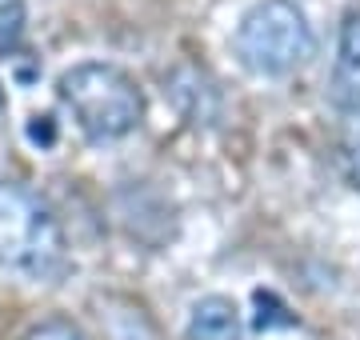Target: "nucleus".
<instances>
[{
    "instance_id": "7ed1b4c3",
    "label": "nucleus",
    "mask_w": 360,
    "mask_h": 340,
    "mask_svg": "<svg viewBox=\"0 0 360 340\" xmlns=\"http://www.w3.org/2000/svg\"><path fill=\"white\" fill-rule=\"evenodd\" d=\"M316 53L309 16L292 0H260L236 28V56L257 77H288Z\"/></svg>"
},
{
    "instance_id": "0eeeda50",
    "label": "nucleus",
    "mask_w": 360,
    "mask_h": 340,
    "mask_svg": "<svg viewBox=\"0 0 360 340\" xmlns=\"http://www.w3.org/2000/svg\"><path fill=\"white\" fill-rule=\"evenodd\" d=\"M25 37V0H0V53L13 56Z\"/></svg>"
},
{
    "instance_id": "1a4fd4ad",
    "label": "nucleus",
    "mask_w": 360,
    "mask_h": 340,
    "mask_svg": "<svg viewBox=\"0 0 360 340\" xmlns=\"http://www.w3.org/2000/svg\"><path fill=\"white\" fill-rule=\"evenodd\" d=\"M20 340H89V336H84V328L65 320V316H49V320H40V325L28 328Z\"/></svg>"
},
{
    "instance_id": "20e7f679",
    "label": "nucleus",
    "mask_w": 360,
    "mask_h": 340,
    "mask_svg": "<svg viewBox=\"0 0 360 340\" xmlns=\"http://www.w3.org/2000/svg\"><path fill=\"white\" fill-rule=\"evenodd\" d=\"M333 105L340 112L360 108V8L345 16L340 40H336V65H333Z\"/></svg>"
},
{
    "instance_id": "39448f33",
    "label": "nucleus",
    "mask_w": 360,
    "mask_h": 340,
    "mask_svg": "<svg viewBox=\"0 0 360 340\" xmlns=\"http://www.w3.org/2000/svg\"><path fill=\"white\" fill-rule=\"evenodd\" d=\"M188 340H245L240 308L229 296H200L188 313Z\"/></svg>"
},
{
    "instance_id": "f257e3e1",
    "label": "nucleus",
    "mask_w": 360,
    "mask_h": 340,
    "mask_svg": "<svg viewBox=\"0 0 360 340\" xmlns=\"http://www.w3.org/2000/svg\"><path fill=\"white\" fill-rule=\"evenodd\" d=\"M60 105L72 112L77 129L92 144H116L144 120V96L136 80L116 65L84 60L72 65L65 77L56 80Z\"/></svg>"
},
{
    "instance_id": "f03ea898",
    "label": "nucleus",
    "mask_w": 360,
    "mask_h": 340,
    "mask_svg": "<svg viewBox=\"0 0 360 340\" xmlns=\"http://www.w3.org/2000/svg\"><path fill=\"white\" fill-rule=\"evenodd\" d=\"M0 268L32 280L65 268L60 224L28 188L0 181Z\"/></svg>"
},
{
    "instance_id": "6e6552de",
    "label": "nucleus",
    "mask_w": 360,
    "mask_h": 340,
    "mask_svg": "<svg viewBox=\"0 0 360 340\" xmlns=\"http://www.w3.org/2000/svg\"><path fill=\"white\" fill-rule=\"evenodd\" d=\"M345 140H340V160H345V176L352 181V188H360V108L345 112Z\"/></svg>"
},
{
    "instance_id": "423d86ee",
    "label": "nucleus",
    "mask_w": 360,
    "mask_h": 340,
    "mask_svg": "<svg viewBox=\"0 0 360 340\" xmlns=\"http://www.w3.org/2000/svg\"><path fill=\"white\" fill-rule=\"evenodd\" d=\"M108 336L112 340H160L156 325L141 308H132V304H120L108 313Z\"/></svg>"
},
{
    "instance_id": "9d476101",
    "label": "nucleus",
    "mask_w": 360,
    "mask_h": 340,
    "mask_svg": "<svg viewBox=\"0 0 360 340\" xmlns=\"http://www.w3.org/2000/svg\"><path fill=\"white\" fill-rule=\"evenodd\" d=\"M4 112H8V96H4V84H0V120H4Z\"/></svg>"
}]
</instances>
